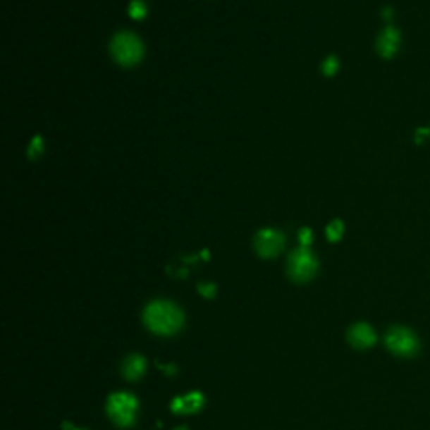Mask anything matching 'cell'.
Here are the masks:
<instances>
[{
    "instance_id": "cell-15",
    "label": "cell",
    "mask_w": 430,
    "mask_h": 430,
    "mask_svg": "<svg viewBox=\"0 0 430 430\" xmlns=\"http://www.w3.org/2000/svg\"><path fill=\"white\" fill-rule=\"evenodd\" d=\"M199 291L202 296L205 297H214L215 293H217V288H215V284H210V283H205V284H200L199 286Z\"/></svg>"
},
{
    "instance_id": "cell-1",
    "label": "cell",
    "mask_w": 430,
    "mask_h": 430,
    "mask_svg": "<svg viewBox=\"0 0 430 430\" xmlns=\"http://www.w3.org/2000/svg\"><path fill=\"white\" fill-rule=\"evenodd\" d=\"M145 323L156 335H173L183 324V313L168 301H155L145 309Z\"/></svg>"
},
{
    "instance_id": "cell-7",
    "label": "cell",
    "mask_w": 430,
    "mask_h": 430,
    "mask_svg": "<svg viewBox=\"0 0 430 430\" xmlns=\"http://www.w3.org/2000/svg\"><path fill=\"white\" fill-rule=\"evenodd\" d=\"M400 30L395 29V27H388L383 29L380 32L379 39H376V51H379V54L381 58L385 59H392L395 54L398 52V47H400Z\"/></svg>"
},
{
    "instance_id": "cell-11",
    "label": "cell",
    "mask_w": 430,
    "mask_h": 430,
    "mask_svg": "<svg viewBox=\"0 0 430 430\" xmlns=\"http://www.w3.org/2000/svg\"><path fill=\"white\" fill-rule=\"evenodd\" d=\"M147 4L143 2V0H131L130 2V16L133 17V19L142 20L145 19V16H147Z\"/></svg>"
},
{
    "instance_id": "cell-5",
    "label": "cell",
    "mask_w": 430,
    "mask_h": 430,
    "mask_svg": "<svg viewBox=\"0 0 430 430\" xmlns=\"http://www.w3.org/2000/svg\"><path fill=\"white\" fill-rule=\"evenodd\" d=\"M289 276L297 283H306L309 281L318 271V261L311 254L308 247L296 249L291 256H289Z\"/></svg>"
},
{
    "instance_id": "cell-4",
    "label": "cell",
    "mask_w": 430,
    "mask_h": 430,
    "mask_svg": "<svg viewBox=\"0 0 430 430\" xmlns=\"http://www.w3.org/2000/svg\"><path fill=\"white\" fill-rule=\"evenodd\" d=\"M385 343H387L390 352L398 355V357H414L415 353H419L420 348L419 338L415 336V333L402 326H393L385 336Z\"/></svg>"
},
{
    "instance_id": "cell-9",
    "label": "cell",
    "mask_w": 430,
    "mask_h": 430,
    "mask_svg": "<svg viewBox=\"0 0 430 430\" xmlns=\"http://www.w3.org/2000/svg\"><path fill=\"white\" fill-rule=\"evenodd\" d=\"M202 407H204V395L199 392L187 395V397L175 398L172 402V412H177V414H194V412H199Z\"/></svg>"
},
{
    "instance_id": "cell-6",
    "label": "cell",
    "mask_w": 430,
    "mask_h": 430,
    "mask_svg": "<svg viewBox=\"0 0 430 430\" xmlns=\"http://www.w3.org/2000/svg\"><path fill=\"white\" fill-rule=\"evenodd\" d=\"M254 245H256V251L261 257H276L283 251L284 237L274 229H262L256 234Z\"/></svg>"
},
{
    "instance_id": "cell-14",
    "label": "cell",
    "mask_w": 430,
    "mask_h": 430,
    "mask_svg": "<svg viewBox=\"0 0 430 430\" xmlns=\"http://www.w3.org/2000/svg\"><path fill=\"white\" fill-rule=\"evenodd\" d=\"M42 145H44V142H42L41 137L34 138L32 142H30V145H29V156L30 158H36L39 155H42Z\"/></svg>"
},
{
    "instance_id": "cell-16",
    "label": "cell",
    "mask_w": 430,
    "mask_h": 430,
    "mask_svg": "<svg viewBox=\"0 0 430 430\" xmlns=\"http://www.w3.org/2000/svg\"><path fill=\"white\" fill-rule=\"evenodd\" d=\"M300 240H301L302 247H308V245L311 244V240H313V232H311V229H308V227L301 229L300 231Z\"/></svg>"
},
{
    "instance_id": "cell-3",
    "label": "cell",
    "mask_w": 430,
    "mask_h": 430,
    "mask_svg": "<svg viewBox=\"0 0 430 430\" xmlns=\"http://www.w3.org/2000/svg\"><path fill=\"white\" fill-rule=\"evenodd\" d=\"M138 400L130 393H115L108 400V414L120 427H128L137 419Z\"/></svg>"
},
{
    "instance_id": "cell-2",
    "label": "cell",
    "mask_w": 430,
    "mask_h": 430,
    "mask_svg": "<svg viewBox=\"0 0 430 430\" xmlns=\"http://www.w3.org/2000/svg\"><path fill=\"white\" fill-rule=\"evenodd\" d=\"M143 44L131 32L116 34L111 41V54L118 64L131 68L143 58Z\"/></svg>"
},
{
    "instance_id": "cell-8",
    "label": "cell",
    "mask_w": 430,
    "mask_h": 430,
    "mask_svg": "<svg viewBox=\"0 0 430 430\" xmlns=\"http://www.w3.org/2000/svg\"><path fill=\"white\" fill-rule=\"evenodd\" d=\"M348 340L355 348L365 350L368 346H371L376 341L375 331L371 330V326H368L367 323H358L350 330Z\"/></svg>"
},
{
    "instance_id": "cell-12",
    "label": "cell",
    "mask_w": 430,
    "mask_h": 430,
    "mask_svg": "<svg viewBox=\"0 0 430 430\" xmlns=\"http://www.w3.org/2000/svg\"><path fill=\"white\" fill-rule=\"evenodd\" d=\"M343 231H345L343 222H341V221H333L330 226L326 227L328 239H330L331 242H336V240H340L341 235H343Z\"/></svg>"
},
{
    "instance_id": "cell-10",
    "label": "cell",
    "mask_w": 430,
    "mask_h": 430,
    "mask_svg": "<svg viewBox=\"0 0 430 430\" xmlns=\"http://www.w3.org/2000/svg\"><path fill=\"white\" fill-rule=\"evenodd\" d=\"M145 370H147V362H145V358L138 357V355L130 357L125 362V365H123V371H125V376L128 380H138Z\"/></svg>"
},
{
    "instance_id": "cell-13",
    "label": "cell",
    "mask_w": 430,
    "mask_h": 430,
    "mask_svg": "<svg viewBox=\"0 0 430 430\" xmlns=\"http://www.w3.org/2000/svg\"><path fill=\"white\" fill-rule=\"evenodd\" d=\"M340 69V61H338L336 56H330V58L324 59V63L321 64V71L326 74V76H335Z\"/></svg>"
}]
</instances>
